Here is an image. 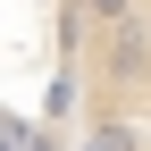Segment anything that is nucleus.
Wrapping results in <instances>:
<instances>
[{
	"label": "nucleus",
	"mask_w": 151,
	"mask_h": 151,
	"mask_svg": "<svg viewBox=\"0 0 151 151\" xmlns=\"http://www.w3.org/2000/svg\"><path fill=\"white\" fill-rule=\"evenodd\" d=\"M17 151H151V0H9Z\"/></svg>",
	"instance_id": "nucleus-1"
}]
</instances>
